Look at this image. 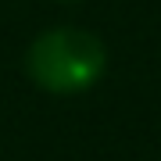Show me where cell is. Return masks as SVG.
<instances>
[{
	"instance_id": "obj_1",
	"label": "cell",
	"mask_w": 161,
	"mask_h": 161,
	"mask_svg": "<svg viewBox=\"0 0 161 161\" xmlns=\"http://www.w3.org/2000/svg\"><path fill=\"white\" fill-rule=\"evenodd\" d=\"M25 68L29 79L47 93H86L90 86H97L104 68H108V50H104L100 36H93L90 29H61L40 32L25 54Z\"/></svg>"
}]
</instances>
